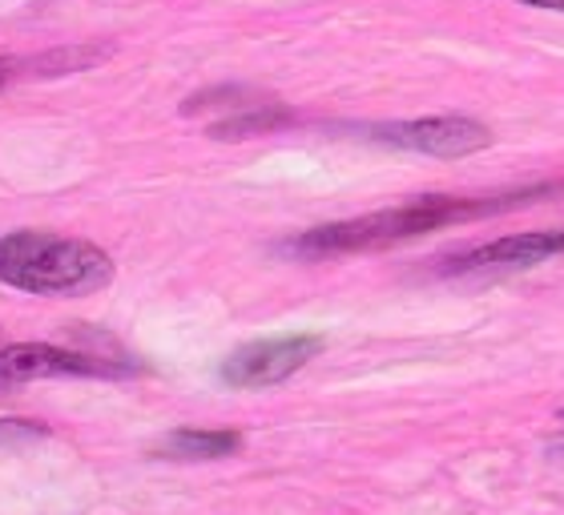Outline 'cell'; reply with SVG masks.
I'll return each instance as SVG.
<instances>
[{
	"label": "cell",
	"instance_id": "4",
	"mask_svg": "<svg viewBox=\"0 0 564 515\" xmlns=\"http://www.w3.org/2000/svg\"><path fill=\"white\" fill-rule=\"evenodd\" d=\"M376 141H388L395 150L427 153V157H468L492 145L488 125L471 118H420V121H391L371 129Z\"/></svg>",
	"mask_w": 564,
	"mask_h": 515
},
{
	"label": "cell",
	"instance_id": "8",
	"mask_svg": "<svg viewBox=\"0 0 564 515\" xmlns=\"http://www.w3.org/2000/svg\"><path fill=\"white\" fill-rule=\"evenodd\" d=\"M291 113L279 106H242L238 113H230L226 121L210 125V138L223 141H238V138H259V133H271V129L286 125Z\"/></svg>",
	"mask_w": 564,
	"mask_h": 515
},
{
	"label": "cell",
	"instance_id": "6",
	"mask_svg": "<svg viewBox=\"0 0 564 515\" xmlns=\"http://www.w3.org/2000/svg\"><path fill=\"white\" fill-rule=\"evenodd\" d=\"M564 254V230H532V234H508L496 242L468 250L452 262V274H508V270L541 266L549 258Z\"/></svg>",
	"mask_w": 564,
	"mask_h": 515
},
{
	"label": "cell",
	"instance_id": "3",
	"mask_svg": "<svg viewBox=\"0 0 564 515\" xmlns=\"http://www.w3.org/2000/svg\"><path fill=\"white\" fill-rule=\"evenodd\" d=\"M318 351H323L318 335H279V339L247 342L223 363V383L238 386V391H262V386L286 383Z\"/></svg>",
	"mask_w": 564,
	"mask_h": 515
},
{
	"label": "cell",
	"instance_id": "2",
	"mask_svg": "<svg viewBox=\"0 0 564 515\" xmlns=\"http://www.w3.org/2000/svg\"><path fill=\"white\" fill-rule=\"evenodd\" d=\"M0 282L24 294H94L113 282L106 250L82 238H61L45 230H17L0 238Z\"/></svg>",
	"mask_w": 564,
	"mask_h": 515
},
{
	"label": "cell",
	"instance_id": "1",
	"mask_svg": "<svg viewBox=\"0 0 564 515\" xmlns=\"http://www.w3.org/2000/svg\"><path fill=\"white\" fill-rule=\"evenodd\" d=\"M512 201L492 198V201H476V198H415L408 206H391V210L364 213V218H351V222H330L318 226V230H306V234L291 238L286 250L299 258H330V254H364V250H383L395 246V242H408V238H423L440 230L447 222H459V218H480V213L508 210Z\"/></svg>",
	"mask_w": 564,
	"mask_h": 515
},
{
	"label": "cell",
	"instance_id": "9",
	"mask_svg": "<svg viewBox=\"0 0 564 515\" xmlns=\"http://www.w3.org/2000/svg\"><path fill=\"white\" fill-rule=\"evenodd\" d=\"M512 4H532V9H549V12H564V0H512Z\"/></svg>",
	"mask_w": 564,
	"mask_h": 515
},
{
	"label": "cell",
	"instance_id": "5",
	"mask_svg": "<svg viewBox=\"0 0 564 515\" xmlns=\"http://www.w3.org/2000/svg\"><path fill=\"white\" fill-rule=\"evenodd\" d=\"M130 366L94 359V354H77L65 347H48V342H17L9 351H0V391L36 383V379H69V375H126Z\"/></svg>",
	"mask_w": 564,
	"mask_h": 515
},
{
	"label": "cell",
	"instance_id": "7",
	"mask_svg": "<svg viewBox=\"0 0 564 515\" xmlns=\"http://www.w3.org/2000/svg\"><path fill=\"white\" fill-rule=\"evenodd\" d=\"M238 447H242V435L238 431H174L170 439L162 443L165 456L174 459H226L235 456Z\"/></svg>",
	"mask_w": 564,
	"mask_h": 515
},
{
	"label": "cell",
	"instance_id": "10",
	"mask_svg": "<svg viewBox=\"0 0 564 515\" xmlns=\"http://www.w3.org/2000/svg\"><path fill=\"white\" fill-rule=\"evenodd\" d=\"M9 77H12V65H9V61H0V89L9 85Z\"/></svg>",
	"mask_w": 564,
	"mask_h": 515
}]
</instances>
